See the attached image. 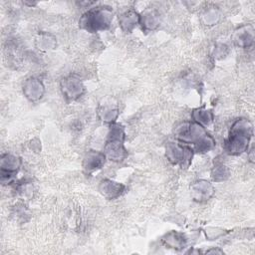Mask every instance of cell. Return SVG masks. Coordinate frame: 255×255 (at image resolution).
<instances>
[{
	"mask_svg": "<svg viewBox=\"0 0 255 255\" xmlns=\"http://www.w3.org/2000/svg\"><path fill=\"white\" fill-rule=\"evenodd\" d=\"M175 138L197 152H207L215 146L214 138L203 126L194 121L178 126L175 129Z\"/></svg>",
	"mask_w": 255,
	"mask_h": 255,
	"instance_id": "6da1fadb",
	"label": "cell"
},
{
	"mask_svg": "<svg viewBox=\"0 0 255 255\" xmlns=\"http://www.w3.org/2000/svg\"><path fill=\"white\" fill-rule=\"evenodd\" d=\"M253 135L252 124L244 118L236 120L226 139L225 148L229 154L239 155L248 150L250 139Z\"/></svg>",
	"mask_w": 255,
	"mask_h": 255,
	"instance_id": "7a4b0ae2",
	"label": "cell"
},
{
	"mask_svg": "<svg viewBox=\"0 0 255 255\" xmlns=\"http://www.w3.org/2000/svg\"><path fill=\"white\" fill-rule=\"evenodd\" d=\"M113 11L108 6H97L86 11L79 20V26L91 33L107 30L113 21Z\"/></svg>",
	"mask_w": 255,
	"mask_h": 255,
	"instance_id": "3957f363",
	"label": "cell"
},
{
	"mask_svg": "<svg viewBox=\"0 0 255 255\" xmlns=\"http://www.w3.org/2000/svg\"><path fill=\"white\" fill-rule=\"evenodd\" d=\"M125 129L120 124H113L110 128L108 138L104 147L107 158L114 161H122L128 155L125 147Z\"/></svg>",
	"mask_w": 255,
	"mask_h": 255,
	"instance_id": "277c9868",
	"label": "cell"
},
{
	"mask_svg": "<svg viewBox=\"0 0 255 255\" xmlns=\"http://www.w3.org/2000/svg\"><path fill=\"white\" fill-rule=\"evenodd\" d=\"M165 154L167 159L175 165H179L180 167H188L191 163L192 156H193V150L177 141V142H168L165 147Z\"/></svg>",
	"mask_w": 255,
	"mask_h": 255,
	"instance_id": "5b68a950",
	"label": "cell"
},
{
	"mask_svg": "<svg viewBox=\"0 0 255 255\" xmlns=\"http://www.w3.org/2000/svg\"><path fill=\"white\" fill-rule=\"evenodd\" d=\"M61 90L67 100L75 101L84 94L85 87L79 77L76 75H70L62 80Z\"/></svg>",
	"mask_w": 255,
	"mask_h": 255,
	"instance_id": "8992f818",
	"label": "cell"
},
{
	"mask_svg": "<svg viewBox=\"0 0 255 255\" xmlns=\"http://www.w3.org/2000/svg\"><path fill=\"white\" fill-rule=\"evenodd\" d=\"M191 197L197 202H204L209 200L213 193L214 187L207 180H198L194 182L190 187Z\"/></svg>",
	"mask_w": 255,
	"mask_h": 255,
	"instance_id": "52a82bcc",
	"label": "cell"
},
{
	"mask_svg": "<svg viewBox=\"0 0 255 255\" xmlns=\"http://www.w3.org/2000/svg\"><path fill=\"white\" fill-rule=\"evenodd\" d=\"M45 93L43 83L37 78H30L24 82L23 94L31 102L39 101Z\"/></svg>",
	"mask_w": 255,
	"mask_h": 255,
	"instance_id": "ba28073f",
	"label": "cell"
},
{
	"mask_svg": "<svg viewBox=\"0 0 255 255\" xmlns=\"http://www.w3.org/2000/svg\"><path fill=\"white\" fill-rule=\"evenodd\" d=\"M106 154L98 150L88 151L83 160V167L86 172L91 173L95 170L100 169L106 161Z\"/></svg>",
	"mask_w": 255,
	"mask_h": 255,
	"instance_id": "9c48e42d",
	"label": "cell"
},
{
	"mask_svg": "<svg viewBox=\"0 0 255 255\" xmlns=\"http://www.w3.org/2000/svg\"><path fill=\"white\" fill-rule=\"evenodd\" d=\"M125 190V185L112 179H103L99 184V191L108 199H116Z\"/></svg>",
	"mask_w": 255,
	"mask_h": 255,
	"instance_id": "30bf717a",
	"label": "cell"
},
{
	"mask_svg": "<svg viewBox=\"0 0 255 255\" xmlns=\"http://www.w3.org/2000/svg\"><path fill=\"white\" fill-rule=\"evenodd\" d=\"M21 159L13 154H4L1 158V174L2 179L7 177L8 180L12 178L13 174L19 169Z\"/></svg>",
	"mask_w": 255,
	"mask_h": 255,
	"instance_id": "8fae6325",
	"label": "cell"
},
{
	"mask_svg": "<svg viewBox=\"0 0 255 255\" xmlns=\"http://www.w3.org/2000/svg\"><path fill=\"white\" fill-rule=\"evenodd\" d=\"M254 41V30L250 25L243 26L235 33L234 42L237 46L242 48H249Z\"/></svg>",
	"mask_w": 255,
	"mask_h": 255,
	"instance_id": "7c38bea8",
	"label": "cell"
},
{
	"mask_svg": "<svg viewBox=\"0 0 255 255\" xmlns=\"http://www.w3.org/2000/svg\"><path fill=\"white\" fill-rule=\"evenodd\" d=\"M161 241L166 247L172 248L175 250H180V249L184 248L187 243V240H186L184 234L177 232V231H170V232L166 233L162 237Z\"/></svg>",
	"mask_w": 255,
	"mask_h": 255,
	"instance_id": "4fadbf2b",
	"label": "cell"
},
{
	"mask_svg": "<svg viewBox=\"0 0 255 255\" xmlns=\"http://www.w3.org/2000/svg\"><path fill=\"white\" fill-rule=\"evenodd\" d=\"M119 23L123 31L130 32L139 24V15L133 10H128L119 16Z\"/></svg>",
	"mask_w": 255,
	"mask_h": 255,
	"instance_id": "5bb4252c",
	"label": "cell"
},
{
	"mask_svg": "<svg viewBox=\"0 0 255 255\" xmlns=\"http://www.w3.org/2000/svg\"><path fill=\"white\" fill-rule=\"evenodd\" d=\"M139 24L145 31H152L159 25V15L155 10H145L139 15Z\"/></svg>",
	"mask_w": 255,
	"mask_h": 255,
	"instance_id": "9a60e30c",
	"label": "cell"
},
{
	"mask_svg": "<svg viewBox=\"0 0 255 255\" xmlns=\"http://www.w3.org/2000/svg\"><path fill=\"white\" fill-rule=\"evenodd\" d=\"M192 117V121L198 123L199 125L203 126L205 128V126H208L212 123L213 121V114L211 111L209 110H205V109H196L192 112L191 114Z\"/></svg>",
	"mask_w": 255,
	"mask_h": 255,
	"instance_id": "2e32d148",
	"label": "cell"
},
{
	"mask_svg": "<svg viewBox=\"0 0 255 255\" xmlns=\"http://www.w3.org/2000/svg\"><path fill=\"white\" fill-rule=\"evenodd\" d=\"M118 110L114 108H108L105 107L101 112V119L105 123H114L115 120L118 118Z\"/></svg>",
	"mask_w": 255,
	"mask_h": 255,
	"instance_id": "e0dca14e",
	"label": "cell"
},
{
	"mask_svg": "<svg viewBox=\"0 0 255 255\" xmlns=\"http://www.w3.org/2000/svg\"><path fill=\"white\" fill-rule=\"evenodd\" d=\"M228 169L226 168V166L224 165H219V166H215L212 170V178L214 181H217V182H220V181H223L225 180L227 177H228Z\"/></svg>",
	"mask_w": 255,
	"mask_h": 255,
	"instance_id": "ac0fdd59",
	"label": "cell"
},
{
	"mask_svg": "<svg viewBox=\"0 0 255 255\" xmlns=\"http://www.w3.org/2000/svg\"><path fill=\"white\" fill-rule=\"evenodd\" d=\"M37 43H38L39 49L48 50V49H52L55 46V39L51 35L44 34L40 36V38L37 40Z\"/></svg>",
	"mask_w": 255,
	"mask_h": 255,
	"instance_id": "d6986e66",
	"label": "cell"
},
{
	"mask_svg": "<svg viewBox=\"0 0 255 255\" xmlns=\"http://www.w3.org/2000/svg\"><path fill=\"white\" fill-rule=\"evenodd\" d=\"M203 19L204 22L207 25H212L214 23L217 22V20L219 19V13L218 10L215 9L214 7L212 9H208L205 11V13L203 14Z\"/></svg>",
	"mask_w": 255,
	"mask_h": 255,
	"instance_id": "ffe728a7",
	"label": "cell"
},
{
	"mask_svg": "<svg viewBox=\"0 0 255 255\" xmlns=\"http://www.w3.org/2000/svg\"><path fill=\"white\" fill-rule=\"evenodd\" d=\"M205 233H206V237L210 238L209 240H214L219 236H221L223 234V231L217 228H207Z\"/></svg>",
	"mask_w": 255,
	"mask_h": 255,
	"instance_id": "44dd1931",
	"label": "cell"
},
{
	"mask_svg": "<svg viewBox=\"0 0 255 255\" xmlns=\"http://www.w3.org/2000/svg\"><path fill=\"white\" fill-rule=\"evenodd\" d=\"M211 252H213V253H222V251H220V250H207L206 251V253H211Z\"/></svg>",
	"mask_w": 255,
	"mask_h": 255,
	"instance_id": "7402d4cb",
	"label": "cell"
}]
</instances>
